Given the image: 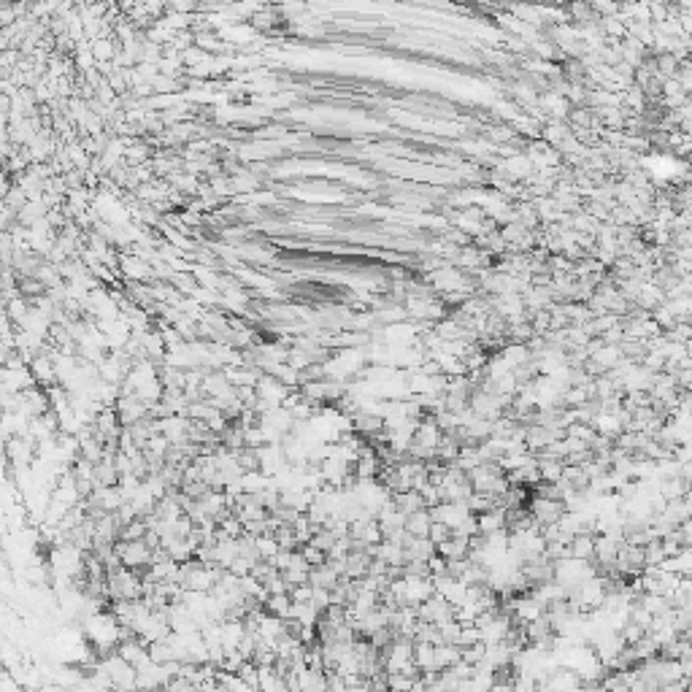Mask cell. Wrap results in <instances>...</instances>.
I'll use <instances>...</instances> for the list:
<instances>
[{
    "instance_id": "1",
    "label": "cell",
    "mask_w": 692,
    "mask_h": 692,
    "mask_svg": "<svg viewBox=\"0 0 692 692\" xmlns=\"http://www.w3.org/2000/svg\"><path fill=\"white\" fill-rule=\"evenodd\" d=\"M530 514L535 517L538 528H549V525H560V519L566 517V503L560 501H549V498H538V495H530Z\"/></svg>"
},
{
    "instance_id": "2",
    "label": "cell",
    "mask_w": 692,
    "mask_h": 692,
    "mask_svg": "<svg viewBox=\"0 0 692 692\" xmlns=\"http://www.w3.org/2000/svg\"><path fill=\"white\" fill-rule=\"evenodd\" d=\"M416 614H419L422 622L443 625V622L454 619V606H452L446 598H441V595H433V598H427L425 603L416 606Z\"/></svg>"
},
{
    "instance_id": "3",
    "label": "cell",
    "mask_w": 692,
    "mask_h": 692,
    "mask_svg": "<svg viewBox=\"0 0 692 692\" xmlns=\"http://www.w3.org/2000/svg\"><path fill=\"white\" fill-rule=\"evenodd\" d=\"M439 555L443 560H468L471 557V538L454 533V538H449L446 544L439 546Z\"/></svg>"
},
{
    "instance_id": "4",
    "label": "cell",
    "mask_w": 692,
    "mask_h": 692,
    "mask_svg": "<svg viewBox=\"0 0 692 692\" xmlns=\"http://www.w3.org/2000/svg\"><path fill=\"white\" fill-rule=\"evenodd\" d=\"M657 492L668 503H673V501H682L690 492V484L682 476H662L660 481H657Z\"/></svg>"
},
{
    "instance_id": "5",
    "label": "cell",
    "mask_w": 692,
    "mask_h": 692,
    "mask_svg": "<svg viewBox=\"0 0 692 692\" xmlns=\"http://www.w3.org/2000/svg\"><path fill=\"white\" fill-rule=\"evenodd\" d=\"M570 557L582 560V563H593L595 560V535H573Z\"/></svg>"
},
{
    "instance_id": "6",
    "label": "cell",
    "mask_w": 692,
    "mask_h": 692,
    "mask_svg": "<svg viewBox=\"0 0 692 692\" xmlns=\"http://www.w3.org/2000/svg\"><path fill=\"white\" fill-rule=\"evenodd\" d=\"M392 501H395V508H398L403 517H411V514H416V511H425V508H427L425 498H422V492H416V490H411V492H401V495H392Z\"/></svg>"
},
{
    "instance_id": "7",
    "label": "cell",
    "mask_w": 692,
    "mask_h": 692,
    "mask_svg": "<svg viewBox=\"0 0 692 692\" xmlns=\"http://www.w3.org/2000/svg\"><path fill=\"white\" fill-rule=\"evenodd\" d=\"M430 528H433V514H430L427 508L406 517V533L414 535V538H427V535H430Z\"/></svg>"
},
{
    "instance_id": "8",
    "label": "cell",
    "mask_w": 692,
    "mask_h": 692,
    "mask_svg": "<svg viewBox=\"0 0 692 692\" xmlns=\"http://www.w3.org/2000/svg\"><path fill=\"white\" fill-rule=\"evenodd\" d=\"M414 665L422 673H439V668H436V646L433 644H414Z\"/></svg>"
},
{
    "instance_id": "9",
    "label": "cell",
    "mask_w": 692,
    "mask_h": 692,
    "mask_svg": "<svg viewBox=\"0 0 692 692\" xmlns=\"http://www.w3.org/2000/svg\"><path fill=\"white\" fill-rule=\"evenodd\" d=\"M479 519V533L490 535L498 533V530H506V511L503 508H492V511H484L476 517Z\"/></svg>"
},
{
    "instance_id": "10",
    "label": "cell",
    "mask_w": 692,
    "mask_h": 692,
    "mask_svg": "<svg viewBox=\"0 0 692 692\" xmlns=\"http://www.w3.org/2000/svg\"><path fill=\"white\" fill-rule=\"evenodd\" d=\"M460 662H463V649L460 646H449V644L436 646V668H439V673L460 665Z\"/></svg>"
},
{
    "instance_id": "11",
    "label": "cell",
    "mask_w": 692,
    "mask_h": 692,
    "mask_svg": "<svg viewBox=\"0 0 692 692\" xmlns=\"http://www.w3.org/2000/svg\"><path fill=\"white\" fill-rule=\"evenodd\" d=\"M292 598H289V593L287 595H268L265 600V611L268 614H273V617H279V619H289L292 617Z\"/></svg>"
},
{
    "instance_id": "12",
    "label": "cell",
    "mask_w": 692,
    "mask_h": 692,
    "mask_svg": "<svg viewBox=\"0 0 692 692\" xmlns=\"http://www.w3.org/2000/svg\"><path fill=\"white\" fill-rule=\"evenodd\" d=\"M644 555H646V568H660L662 563L668 560V555H665V549H662V538L649 541V544L644 546Z\"/></svg>"
},
{
    "instance_id": "13",
    "label": "cell",
    "mask_w": 692,
    "mask_h": 692,
    "mask_svg": "<svg viewBox=\"0 0 692 692\" xmlns=\"http://www.w3.org/2000/svg\"><path fill=\"white\" fill-rule=\"evenodd\" d=\"M460 649H463V646H460ZM484 660H487V644H484V641L476 644V646H465V649H463V662H465V665H473V668H476V665H481Z\"/></svg>"
},
{
    "instance_id": "14",
    "label": "cell",
    "mask_w": 692,
    "mask_h": 692,
    "mask_svg": "<svg viewBox=\"0 0 692 692\" xmlns=\"http://www.w3.org/2000/svg\"><path fill=\"white\" fill-rule=\"evenodd\" d=\"M439 628H441V638H443V644H449V646H457V644H460L463 625H460L457 619H449V622H443V625H439Z\"/></svg>"
},
{
    "instance_id": "15",
    "label": "cell",
    "mask_w": 692,
    "mask_h": 692,
    "mask_svg": "<svg viewBox=\"0 0 692 692\" xmlns=\"http://www.w3.org/2000/svg\"><path fill=\"white\" fill-rule=\"evenodd\" d=\"M300 555H303V560L309 563L311 568H316V566H325L327 563V555L322 552V549H316V546H311V544H303L300 549H298Z\"/></svg>"
},
{
    "instance_id": "16",
    "label": "cell",
    "mask_w": 692,
    "mask_h": 692,
    "mask_svg": "<svg viewBox=\"0 0 692 692\" xmlns=\"http://www.w3.org/2000/svg\"><path fill=\"white\" fill-rule=\"evenodd\" d=\"M427 538H430L436 546H441V544H446L449 538H454V528H449V525H443V522H433Z\"/></svg>"
},
{
    "instance_id": "17",
    "label": "cell",
    "mask_w": 692,
    "mask_h": 692,
    "mask_svg": "<svg viewBox=\"0 0 692 692\" xmlns=\"http://www.w3.org/2000/svg\"><path fill=\"white\" fill-rule=\"evenodd\" d=\"M93 55L97 63H108L111 57H114V46H111V41H95L93 44Z\"/></svg>"
},
{
    "instance_id": "18",
    "label": "cell",
    "mask_w": 692,
    "mask_h": 692,
    "mask_svg": "<svg viewBox=\"0 0 692 692\" xmlns=\"http://www.w3.org/2000/svg\"><path fill=\"white\" fill-rule=\"evenodd\" d=\"M490 138L498 141V144H506V141H514V138H517V130H511V127H506V125L492 127V130H490Z\"/></svg>"
},
{
    "instance_id": "19",
    "label": "cell",
    "mask_w": 692,
    "mask_h": 692,
    "mask_svg": "<svg viewBox=\"0 0 692 692\" xmlns=\"http://www.w3.org/2000/svg\"><path fill=\"white\" fill-rule=\"evenodd\" d=\"M676 387H679V392H692V368L676 374Z\"/></svg>"
},
{
    "instance_id": "20",
    "label": "cell",
    "mask_w": 692,
    "mask_h": 692,
    "mask_svg": "<svg viewBox=\"0 0 692 692\" xmlns=\"http://www.w3.org/2000/svg\"><path fill=\"white\" fill-rule=\"evenodd\" d=\"M679 530H682V544H684V549H692V519H687Z\"/></svg>"
},
{
    "instance_id": "21",
    "label": "cell",
    "mask_w": 692,
    "mask_h": 692,
    "mask_svg": "<svg viewBox=\"0 0 692 692\" xmlns=\"http://www.w3.org/2000/svg\"><path fill=\"white\" fill-rule=\"evenodd\" d=\"M679 130L687 135V138H692V119H682V125H679Z\"/></svg>"
},
{
    "instance_id": "22",
    "label": "cell",
    "mask_w": 692,
    "mask_h": 692,
    "mask_svg": "<svg viewBox=\"0 0 692 692\" xmlns=\"http://www.w3.org/2000/svg\"><path fill=\"white\" fill-rule=\"evenodd\" d=\"M349 692H371V687H368V679H363L360 684H354V687H349Z\"/></svg>"
},
{
    "instance_id": "23",
    "label": "cell",
    "mask_w": 692,
    "mask_h": 692,
    "mask_svg": "<svg viewBox=\"0 0 692 692\" xmlns=\"http://www.w3.org/2000/svg\"><path fill=\"white\" fill-rule=\"evenodd\" d=\"M687 354H690V360H692V341L687 344Z\"/></svg>"
}]
</instances>
